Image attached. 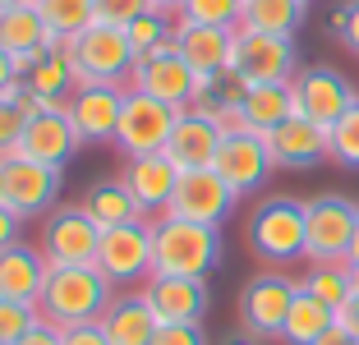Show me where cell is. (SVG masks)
Listing matches in <instances>:
<instances>
[{
	"instance_id": "obj_27",
	"label": "cell",
	"mask_w": 359,
	"mask_h": 345,
	"mask_svg": "<svg viewBox=\"0 0 359 345\" xmlns=\"http://www.w3.org/2000/svg\"><path fill=\"white\" fill-rule=\"evenodd\" d=\"M83 212L97 221L102 230H111V226H129V221H148V212L134 203V194L125 189V180H102V184H93L83 194Z\"/></svg>"
},
{
	"instance_id": "obj_6",
	"label": "cell",
	"mask_w": 359,
	"mask_h": 345,
	"mask_svg": "<svg viewBox=\"0 0 359 345\" xmlns=\"http://www.w3.org/2000/svg\"><path fill=\"white\" fill-rule=\"evenodd\" d=\"M60 184H65V170H55V166L28 161V157H19V152L0 157V203L23 221L55 212Z\"/></svg>"
},
{
	"instance_id": "obj_51",
	"label": "cell",
	"mask_w": 359,
	"mask_h": 345,
	"mask_svg": "<svg viewBox=\"0 0 359 345\" xmlns=\"http://www.w3.org/2000/svg\"><path fill=\"white\" fill-rule=\"evenodd\" d=\"M304 5H309V0H304Z\"/></svg>"
},
{
	"instance_id": "obj_50",
	"label": "cell",
	"mask_w": 359,
	"mask_h": 345,
	"mask_svg": "<svg viewBox=\"0 0 359 345\" xmlns=\"http://www.w3.org/2000/svg\"><path fill=\"white\" fill-rule=\"evenodd\" d=\"M19 5H37V0H0V10H19Z\"/></svg>"
},
{
	"instance_id": "obj_52",
	"label": "cell",
	"mask_w": 359,
	"mask_h": 345,
	"mask_svg": "<svg viewBox=\"0 0 359 345\" xmlns=\"http://www.w3.org/2000/svg\"><path fill=\"white\" fill-rule=\"evenodd\" d=\"M355 345H359V341H355Z\"/></svg>"
},
{
	"instance_id": "obj_40",
	"label": "cell",
	"mask_w": 359,
	"mask_h": 345,
	"mask_svg": "<svg viewBox=\"0 0 359 345\" xmlns=\"http://www.w3.org/2000/svg\"><path fill=\"white\" fill-rule=\"evenodd\" d=\"M65 345H111V341L97 323H83V327H65Z\"/></svg>"
},
{
	"instance_id": "obj_49",
	"label": "cell",
	"mask_w": 359,
	"mask_h": 345,
	"mask_svg": "<svg viewBox=\"0 0 359 345\" xmlns=\"http://www.w3.org/2000/svg\"><path fill=\"white\" fill-rule=\"evenodd\" d=\"M350 295H359V262H350Z\"/></svg>"
},
{
	"instance_id": "obj_13",
	"label": "cell",
	"mask_w": 359,
	"mask_h": 345,
	"mask_svg": "<svg viewBox=\"0 0 359 345\" xmlns=\"http://www.w3.org/2000/svg\"><path fill=\"white\" fill-rule=\"evenodd\" d=\"M129 88H134V93L157 97V102L175 106V111H189V106H194V93H198V74L184 65V55H180L175 42H170V46H161V51L143 55V60L134 65Z\"/></svg>"
},
{
	"instance_id": "obj_19",
	"label": "cell",
	"mask_w": 359,
	"mask_h": 345,
	"mask_svg": "<svg viewBox=\"0 0 359 345\" xmlns=\"http://www.w3.org/2000/svg\"><path fill=\"white\" fill-rule=\"evenodd\" d=\"M138 295L148 299V309L157 313V323H203L208 313V281L198 276H157L138 285Z\"/></svg>"
},
{
	"instance_id": "obj_5",
	"label": "cell",
	"mask_w": 359,
	"mask_h": 345,
	"mask_svg": "<svg viewBox=\"0 0 359 345\" xmlns=\"http://www.w3.org/2000/svg\"><path fill=\"white\" fill-rule=\"evenodd\" d=\"M97 272L116 285V290H138V285L148 281L152 276V217L102 230Z\"/></svg>"
},
{
	"instance_id": "obj_35",
	"label": "cell",
	"mask_w": 359,
	"mask_h": 345,
	"mask_svg": "<svg viewBox=\"0 0 359 345\" xmlns=\"http://www.w3.org/2000/svg\"><path fill=\"white\" fill-rule=\"evenodd\" d=\"M327 138H332V161L346 166V170H359V97L337 125L327 129Z\"/></svg>"
},
{
	"instance_id": "obj_1",
	"label": "cell",
	"mask_w": 359,
	"mask_h": 345,
	"mask_svg": "<svg viewBox=\"0 0 359 345\" xmlns=\"http://www.w3.org/2000/svg\"><path fill=\"white\" fill-rule=\"evenodd\" d=\"M222 262V226H198L180 217H152V272L208 281Z\"/></svg>"
},
{
	"instance_id": "obj_43",
	"label": "cell",
	"mask_w": 359,
	"mask_h": 345,
	"mask_svg": "<svg viewBox=\"0 0 359 345\" xmlns=\"http://www.w3.org/2000/svg\"><path fill=\"white\" fill-rule=\"evenodd\" d=\"M337 327H346V332L359 341V295H350V299L337 309Z\"/></svg>"
},
{
	"instance_id": "obj_48",
	"label": "cell",
	"mask_w": 359,
	"mask_h": 345,
	"mask_svg": "<svg viewBox=\"0 0 359 345\" xmlns=\"http://www.w3.org/2000/svg\"><path fill=\"white\" fill-rule=\"evenodd\" d=\"M346 262H359V221H355V240H350V258Z\"/></svg>"
},
{
	"instance_id": "obj_33",
	"label": "cell",
	"mask_w": 359,
	"mask_h": 345,
	"mask_svg": "<svg viewBox=\"0 0 359 345\" xmlns=\"http://www.w3.org/2000/svg\"><path fill=\"white\" fill-rule=\"evenodd\" d=\"M244 0H184L175 19L180 23H203V28H240Z\"/></svg>"
},
{
	"instance_id": "obj_25",
	"label": "cell",
	"mask_w": 359,
	"mask_h": 345,
	"mask_svg": "<svg viewBox=\"0 0 359 345\" xmlns=\"http://www.w3.org/2000/svg\"><path fill=\"white\" fill-rule=\"evenodd\" d=\"M231 46H235V28H203V23L175 19V51L184 55V65L194 74L231 69Z\"/></svg>"
},
{
	"instance_id": "obj_7",
	"label": "cell",
	"mask_w": 359,
	"mask_h": 345,
	"mask_svg": "<svg viewBox=\"0 0 359 345\" xmlns=\"http://www.w3.org/2000/svg\"><path fill=\"white\" fill-rule=\"evenodd\" d=\"M231 74L244 83H290L299 74V55H295V37H272V32H254V28H235V46H231Z\"/></svg>"
},
{
	"instance_id": "obj_9",
	"label": "cell",
	"mask_w": 359,
	"mask_h": 345,
	"mask_svg": "<svg viewBox=\"0 0 359 345\" xmlns=\"http://www.w3.org/2000/svg\"><path fill=\"white\" fill-rule=\"evenodd\" d=\"M97 244H102V226L83 212V203H65V208L46 212L42 221V244L51 267H79V262H97Z\"/></svg>"
},
{
	"instance_id": "obj_39",
	"label": "cell",
	"mask_w": 359,
	"mask_h": 345,
	"mask_svg": "<svg viewBox=\"0 0 359 345\" xmlns=\"http://www.w3.org/2000/svg\"><path fill=\"white\" fill-rule=\"evenodd\" d=\"M332 32H337L341 42L359 55V0H346V5L332 14Z\"/></svg>"
},
{
	"instance_id": "obj_18",
	"label": "cell",
	"mask_w": 359,
	"mask_h": 345,
	"mask_svg": "<svg viewBox=\"0 0 359 345\" xmlns=\"http://www.w3.org/2000/svg\"><path fill=\"white\" fill-rule=\"evenodd\" d=\"M120 180H125V189L134 194V203L148 212V217H161V212L170 208V198H175L180 166L166 152H143V157H125Z\"/></svg>"
},
{
	"instance_id": "obj_8",
	"label": "cell",
	"mask_w": 359,
	"mask_h": 345,
	"mask_svg": "<svg viewBox=\"0 0 359 345\" xmlns=\"http://www.w3.org/2000/svg\"><path fill=\"white\" fill-rule=\"evenodd\" d=\"M355 221H359V203L341 198V194L309 198L304 203V226H309L304 258L309 262H346L350 240H355Z\"/></svg>"
},
{
	"instance_id": "obj_2",
	"label": "cell",
	"mask_w": 359,
	"mask_h": 345,
	"mask_svg": "<svg viewBox=\"0 0 359 345\" xmlns=\"http://www.w3.org/2000/svg\"><path fill=\"white\" fill-rule=\"evenodd\" d=\"M116 285L97 272V262H79V267H51L46 272V285H42V318L51 327H83V323H97L106 313V304L116 299Z\"/></svg>"
},
{
	"instance_id": "obj_3",
	"label": "cell",
	"mask_w": 359,
	"mask_h": 345,
	"mask_svg": "<svg viewBox=\"0 0 359 345\" xmlns=\"http://www.w3.org/2000/svg\"><path fill=\"white\" fill-rule=\"evenodd\" d=\"M69 65H74V88L88 83H129V74L138 65V51L129 42V32L116 23H93L79 37L65 42Z\"/></svg>"
},
{
	"instance_id": "obj_20",
	"label": "cell",
	"mask_w": 359,
	"mask_h": 345,
	"mask_svg": "<svg viewBox=\"0 0 359 345\" xmlns=\"http://www.w3.org/2000/svg\"><path fill=\"white\" fill-rule=\"evenodd\" d=\"M79 147H83V143H79L69 115H65V111H37L28 120V129H23V138H19V157L65 170L69 161H74Z\"/></svg>"
},
{
	"instance_id": "obj_21",
	"label": "cell",
	"mask_w": 359,
	"mask_h": 345,
	"mask_svg": "<svg viewBox=\"0 0 359 345\" xmlns=\"http://www.w3.org/2000/svg\"><path fill=\"white\" fill-rule=\"evenodd\" d=\"M217 147H222V125L217 120H208L198 111H180V120H175V129H170L161 152L180 170H203V166L217 161Z\"/></svg>"
},
{
	"instance_id": "obj_29",
	"label": "cell",
	"mask_w": 359,
	"mask_h": 345,
	"mask_svg": "<svg viewBox=\"0 0 359 345\" xmlns=\"http://www.w3.org/2000/svg\"><path fill=\"white\" fill-rule=\"evenodd\" d=\"M304 0H244L240 28L254 32H272V37H295L299 23H304Z\"/></svg>"
},
{
	"instance_id": "obj_44",
	"label": "cell",
	"mask_w": 359,
	"mask_h": 345,
	"mask_svg": "<svg viewBox=\"0 0 359 345\" xmlns=\"http://www.w3.org/2000/svg\"><path fill=\"white\" fill-rule=\"evenodd\" d=\"M14 83H19V65H14V55L0 46V93H5V88H14Z\"/></svg>"
},
{
	"instance_id": "obj_10",
	"label": "cell",
	"mask_w": 359,
	"mask_h": 345,
	"mask_svg": "<svg viewBox=\"0 0 359 345\" xmlns=\"http://www.w3.org/2000/svg\"><path fill=\"white\" fill-rule=\"evenodd\" d=\"M299 295V281L285 272H258L254 281L240 290V323L254 341H281V327H285V313Z\"/></svg>"
},
{
	"instance_id": "obj_45",
	"label": "cell",
	"mask_w": 359,
	"mask_h": 345,
	"mask_svg": "<svg viewBox=\"0 0 359 345\" xmlns=\"http://www.w3.org/2000/svg\"><path fill=\"white\" fill-rule=\"evenodd\" d=\"M313 345H355V336H350L346 327H332V332H323Z\"/></svg>"
},
{
	"instance_id": "obj_26",
	"label": "cell",
	"mask_w": 359,
	"mask_h": 345,
	"mask_svg": "<svg viewBox=\"0 0 359 345\" xmlns=\"http://www.w3.org/2000/svg\"><path fill=\"white\" fill-rule=\"evenodd\" d=\"M295 115V93H290V83H254L249 93H244L240 102V120L249 134H272L276 125H285Z\"/></svg>"
},
{
	"instance_id": "obj_47",
	"label": "cell",
	"mask_w": 359,
	"mask_h": 345,
	"mask_svg": "<svg viewBox=\"0 0 359 345\" xmlns=\"http://www.w3.org/2000/svg\"><path fill=\"white\" fill-rule=\"evenodd\" d=\"M222 345H254V336H249V332H240V336H226Z\"/></svg>"
},
{
	"instance_id": "obj_24",
	"label": "cell",
	"mask_w": 359,
	"mask_h": 345,
	"mask_svg": "<svg viewBox=\"0 0 359 345\" xmlns=\"http://www.w3.org/2000/svg\"><path fill=\"white\" fill-rule=\"evenodd\" d=\"M97 327L106 332V341L111 345H152V336H157V313L148 309V299L138 290H120L116 299L106 304V313L97 318Z\"/></svg>"
},
{
	"instance_id": "obj_12",
	"label": "cell",
	"mask_w": 359,
	"mask_h": 345,
	"mask_svg": "<svg viewBox=\"0 0 359 345\" xmlns=\"http://www.w3.org/2000/svg\"><path fill=\"white\" fill-rule=\"evenodd\" d=\"M290 93H295V115H304V120H313V125H337L341 115L355 106V88H350V79L341 69H332V65H309V69H299L295 79H290Z\"/></svg>"
},
{
	"instance_id": "obj_11",
	"label": "cell",
	"mask_w": 359,
	"mask_h": 345,
	"mask_svg": "<svg viewBox=\"0 0 359 345\" xmlns=\"http://www.w3.org/2000/svg\"><path fill=\"white\" fill-rule=\"evenodd\" d=\"M180 111L148 93H125V111H120V129H116V147L120 157H143V152H161L175 129Z\"/></svg>"
},
{
	"instance_id": "obj_42",
	"label": "cell",
	"mask_w": 359,
	"mask_h": 345,
	"mask_svg": "<svg viewBox=\"0 0 359 345\" xmlns=\"http://www.w3.org/2000/svg\"><path fill=\"white\" fill-rule=\"evenodd\" d=\"M19 345H65V332H60V327H51V323H46V318H42V323L32 327V332L23 336Z\"/></svg>"
},
{
	"instance_id": "obj_16",
	"label": "cell",
	"mask_w": 359,
	"mask_h": 345,
	"mask_svg": "<svg viewBox=\"0 0 359 345\" xmlns=\"http://www.w3.org/2000/svg\"><path fill=\"white\" fill-rule=\"evenodd\" d=\"M212 170L235 189V194H254V189L267 184L272 175V152H267V138L263 134H249V129H235V134H222V147H217V161Z\"/></svg>"
},
{
	"instance_id": "obj_14",
	"label": "cell",
	"mask_w": 359,
	"mask_h": 345,
	"mask_svg": "<svg viewBox=\"0 0 359 345\" xmlns=\"http://www.w3.org/2000/svg\"><path fill=\"white\" fill-rule=\"evenodd\" d=\"M235 194L222 175L212 166L203 170H180V184H175V198H170L166 217H180V221H198V226H222L235 208Z\"/></svg>"
},
{
	"instance_id": "obj_31",
	"label": "cell",
	"mask_w": 359,
	"mask_h": 345,
	"mask_svg": "<svg viewBox=\"0 0 359 345\" xmlns=\"http://www.w3.org/2000/svg\"><path fill=\"white\" fill-rule=\"evenodd\" d=\"M37 10H42L51 37H60V42H69V37H79L83 28L97 23V5L93 0H37Z\"/></svg>"
},
{
	"instance_id": "obj_28",
	"label": "cell",
	"mask_w": 359,
	"mask_h": 345,
	"mask_svg": "<svg viewBox=\"0 0 359 345\" xmlns=\"http://www.w3.org/2000/svg\"><path fill=\"white\" fill-rule=\"evenodd\" d=\"M337 327V309H327L323 299H313L309 290L295 295L290 313H285V327H281V341L285 345H313L323 332Z\"/></svg>"
},
{
	"instance_id": "obj_46",
	"label": "cell",
	"mask_w": 359,
	"mask_h": 345,
	"mask_svg": "<svg viewBox=\"0 0 359 345\" xmlns=\"http://www.w3.org/2000/svg\"><path fill=\"white\" fill-rule=\"evenodd\" d=\"M152 5H157V10H166V14H180V5H184V0H152Z\"/></svg>"
},
{
	"instance_id": "obj_30",
	"label": "cell",
	"mask_w": 359,
	"mask_h": 345,
	"mask_svg": "<svg viewBox=\"0 0 359 345\" xmlns=\"http://www.w3.org/2000/svg\"><path fill=\"white\" fill-rule=\"evenodd\" d=\"M299 290H309L327 309H341L350 299V262H309V272L299 276Z\"/></svg>"
},
{
	"instance_id": "obj_38",
	"label": "cell",
	"mask_w": 359,
	"mask_h": 345,
	"mask_svg": "<svg viewBox=\"0 0 359 345\" xmlns=\"http://www.w3.org/2000/svg\"><path fill=\"white\" fill-rule=\"evenodd\" d=\"M152 345H208V332L203 323H161Z\"/></svg>"
},
{
	"instance_id": "obj_15",
	"label": "cell",
	"mask_w": 359,
	"mask_h": 345,
	"mask_svg": "<svg viewBox=\"0 0 359 345\" xmlns=\"http://www.w3.org/2000/svg\"><path fill=\"white\" fill-rule=\"evenodd\" d=\"M125 93L129 83H88L74 88L69 97V125H74L79 143L97 147V143H116V129H120V111H125Z\"/></svg>"
},
{
	"instance_id": "obj_32",
	"label": "cell",
	"mask_w": 359,
	"mask_h": 345,
	"mask_svg": "<svg viewBox=\"0 0 359 345\" xmlns=\"http://www.w3.org/2000/svg\"><path fill=\"white\" fill-rule=\"evenodd\" d=\"M125 32H129V42H134L138 60H143V55H152V51H161V46L175 42V14H166V10H148V14H138V19L129 23Z\"/></svg>"
},
{
	"instance_id": "obj_4",
	"label": "cell",
	"mask_w": 359,
	"mask_h": 345,
	"mask_svg": "<svg viewBox=\"0 0 359 345\" xmlns=\"http://www.w3.org/2000/svg\"><path fill=\"white\" fill-rule=\"evenodd\" d=\"M309 244V226H304V203L299 198H263L249 217V249L258 253L272 267H285V262H299Z\"/></svg>"
},
{
	"instance_id": "obj_34",
	"label": "cell",
	"mask_w": 359,
	"mask_h": 345,
	"mask_svg": "<svg viewBox=\"0 0 359 345\" xmlns=\"http://www.w3.org/2000/svg\"><path fill=\"white\" fill-rule=\"evenodd\" d=\"M19 97H23V79L0 93V157L19 152V138H23V129H28V120H32V115L23 111Z\"/></svg>"
},
{
	"instance_id": "obj_37",
	"label": "cell",
	"mask_w": 359,
	"mask_h": 345,
	"mask_svg": "<svg viewBox=\"0 0 359 345\" xmlns=\"http://www.w3.org/2000/svg\"><path fill=\"white\" fill-rule=\"evenodd\" d=\"M97 5V23H116V28H129L138 14L157 10L152 0H93Z\"/></svg>"
},
{
	"instance_id": "obj_22",
	"label": "cell",
	"mask_w": 359,
	"mask_h": 345,
	"mask_svg": "<svg viewBox=\"0 0 359 345\" xmlns=\"http://www.w3.org/2000/svg\"><path fill=\"white\" fill-rule=\"evenodd\" d=\"M0 46L14 55L19 79H23V69H28L46 46H60V37H51V28H46L37 5H19V10H0Z\"/></svg>"
},
{
	"instance_id": "obj_17",
	"label": "cell",
	"mask_w": 359,
	"mask_h": 345,
	"mask_svg": "<svg viewBox=\"0 0 359 345\" xmlns=\"http://www.w3.org/2000/svg\"><path fill=\"white\" fill-rule=\"evenodd\" d=\"M267 152H272V166H281V170H309L318 161H332L327 125H313L304 115H290L285 125H276L267 134Z\"/></svg>"
},
{
	"instance_id": "obj_23",
	"label": "cell",
	"mask_w": 359,
	"mask_h": 345,
	"mask_svg": "<svg viewBox=\"0 0 359 345\" xmlns=\"http://www.w3.org/2000/svg\"><path fill=\"white\" fill-rule=\"evenodd\" d=\"M46 272H51V262H46L42 249H32V244H10V249L0 253V299H19V304H37L42 299V285H46Z\"/></svg>"
},
{
	"instance_id": "obj_36",
	"label": "cell",
	"mask_w": 359,
	"mask_h": 345,
	"mask_svg": "<svg viewBox=\"0 0 359 345\" xmlns=\"http://www.w3.org/2000/svg\"><path fill=\"white\" fill-rule=\"evenodd\" d=\"M37 323H42V309H37V304L0 299V345H19Z\"/></svg>"
},
{
	"instance_id": "obj_41",
	"label": "cell",
	"mask_w": 359,
	"mask_h": 345,
	"mask_svg": "<svg viewBox=\"0 0 359 345\" xmlns=\"http://www.w3.org/2000/svg\"><path fill=\"white\" fill-rule=\"evenodd\" d=\"M19 230H23V217H14V212L0 203V253L10 249V244H19Z\"/></svg>"
}]
</instances>
